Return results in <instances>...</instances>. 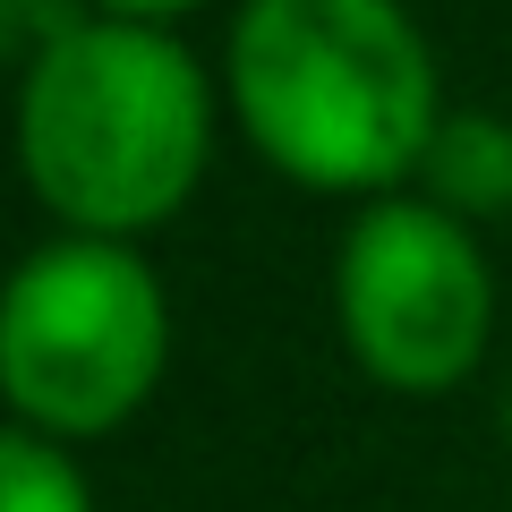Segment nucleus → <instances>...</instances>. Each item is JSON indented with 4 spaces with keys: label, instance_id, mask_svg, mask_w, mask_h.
<instances>
[{
    "label": "nucleus",
    "instance_id": "2",
    "mask_svg": "<svg viewBox=\"0 0 512 512\" xmlns=\"http://www.w3.org/2000/svg\"><path fill=\"white\" fill-rule=\"evenodd\" d=\"M222 77L171 26L86 18L18 69L26 197L77 239H137L188 214L214 171Z\"/></svg>",
    "mask_w": 512,
    "mask_h": 512
},
{
    "label": "nucleus",
    "instance_id": "6",
    "mask_svg": "<svg viewBox=\"0 0 512 512\" xmlns=\"http://www.w3.org/2000/svg\"><path fill=\"white\" fill-rule=\"evenodd\" d=\"M0 512H94L86 461L35 427H9L0 436Z\"/></svg>",
    "mask_w": 512,
    "mask_h": 512
},
{
    "label": "nucleus",
    "instance_id": "5",
    "mask_svg": "<svg viewBox=\"0 0 512 512\" xmlns=\"http://www.w3.org/2000/svg\"><path fill=\"white\" fill-rule=\"evenodd\" d=\"M419 188L427 205H444L453 222L487 231V222L512 214V120L504 111H444L436 146L419 163Z\"/></svg>",
    "mask_w": 512,
    "mask_h": 512
},
{
    "label": "nucleus",
    "instance_id": "4",
    "mask_svg": "<svg viewBox=\"0 0 512 512\" xmlns=\"http://www.w3.org/2000/svg\"><path fill=\"white\" fill-rule=\"evenodd\" d=\"M333 325L376 393H461L495 342V265L478 231L427 205L419 188L359 205L333 248Z\"/></svg>",
    "mask_w": 512,
    "mask_h": 512
},
{
    "label": "nucleus",
    "instance_id": "1",
    "mask_svg": "<svg viewBox=\"0 0 512 512\" xmlns=\"http://www.w3.org/2000/svg\"><path fill=\"white\" fill-rule=\"evenodd\" d=\"M239 137L308 197H402L444 128V69L402 0H239L222 35Z\"/></svg>",
    "mask_w": 512,
    "mask_h": 512
},
{
    "label": "nucleus",
    "instance_id": "7",
    "mask_svg": "<svg viewBox=\"0 0 512 512\" xmlns=\"http://www.w3.org/2000/svg\"><path fill=\"white\" fill-rule=\"evenodd\" d=\"M205 0H86V18H120V26H180Z\"/></svg>",
    "mask_w": 512,
    "mask_h": 512
},
{
    "label": "nucleus",
    "instance_id": "3",
    "mask_svg": "<svg viewBox=\"0 0 512 512\" xmlns=\"http://www.w3.org/2000/svg\"><path fill=\"white\" fill-rule=\"evenodd\" d=\"M171 376V291L128 239L52 231L0 291V402L9 427L103 444Z\"/></svg>",
    "mask_w": 512,
    "mask_h": 512
}]
</instances>
